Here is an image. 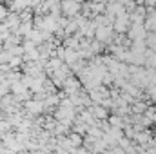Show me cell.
Listing matches in <instances>:
<instances>
[{
	"mask_svg": "<svg viewBox=\"0 0 156 154\" xmlns=\"http://www.w3.org/2000/svg\"><path fill=\"white\" fill-rule=\"evenodd\" d=\"M127 27H129V15L123 11L122 15H118L116 18H115V29H116L118 33H125Z\"/></svg>",
	"mask_w": 156,
	"mask_h": 154,
	"instance_id": "obj_1",
	"label": "cell"
},
{
	"mask_svg": "<svg viewBox=\"0 0 156 154\" xmlns=\"http://www.w3.org/2000/svg\"><path fill=\"white\" fill-rule=\"evenodd\" d=\"M94 37L100 42H109L111 40V26H98L94 29Z\"/></svg>",
	"mask_w": 156,
	"mask_h": 154,
	"instance_id": "obj_2",
	"label": "cell"
},
{
	"mask_svg": "<svg viewBox=\"0 0 156 154\" xmlns=\"http://www.w3.org/2000/svg\"><path fill=\"white\" fill-rule=\"evenodd\" d=\"M78 11H80V4H78L76 0H66L64 2V13L66 15L73 16V15H76Z\"/></svg>",
	"mask_w": 156,
	"mask_h": 154,
	"instance_id": "obj_3",
	"label": "cell"
},
{
	"mask_svg": "<svg viewBox=\"0 0 156 154\" xmlns=\"http://www.w3.org/2000/svg\"><path fill=\"white\" fill-rule=\"evenodd\" d=\"M131 38L133 40L145 38V27H144V24H133V27H131Z\"/></svg>",
	"mask_w": 156,
	"mask_h": 154,
	"instance_id": "obj_4",
	"label": "cell"
},
{
	"mask_svg": "<svg viewBox=\"0 0 156 154\" xmlns=\"http://www.w3.org/2000/svg\"><path fill=\"white\" fill-rule=\"evenodd\" d=\"M91 113H93L94 118H100V120L107 118V111H105V107H104V105H94V107L91 109Z\"/></svg>",
	"mask_w": 156,
	"mask_h": 154,
	"instance_id": "obj_5",
	"label": "cell"
},
{
	"mask_svg": "<svg viewBox=\"0 0 156 154\" xmlns=\"http://www.w3.org/2000/svg\"><path fill=\"white\" fill-rule=\"evenodd\" d=\"M145 29H151V31H156V13H149V16H147V20H145V26H144Z\"/></svg>",
	"mask_w": 156,
	"mask_h": 154,
	"instance_id": "obj_6",
	"label": "cell"
},
{
	"mask_svg": "<svg viewBox=\"0 0 156 154\" xmlns=\"http://www.w3.org/2000/svg\"><path fill=\"white\" fill-rule=\"evenodd\" d=\"M66 91L67 93H75V91H78V82L76 80H67V83H66Z\"/></svg>",
	"mask_w": 156,
	"mask_h": 154,
	"instance_id": "obj_7",
	"label": "cell"
},
{
	"mask_svg": "<svg viewBox=\"0 0 156 154\" xmlns=\"http://www.w3.org/2000/svg\"><path fill=\"white\" fill-rule=\"evenodd\" d=\"M147 45H149L153 51H156V31H151V35L147 37Z\"/></svg>",
	"mask_w": 156,
	"mask_h": 154,
	"instance_id": "obj_8",
	"label": "cell"
},
{
	"mask_svg": "<svg viewBox=\"0 0 156 154\" xmlns=\"http://www.w3.org/2000/svg\"><path fill=\"white\" fill-rule=\"evenodd\" d=\"M134 138H136L140 143H145V142H149V134H145V132H144V134H134Z\"/></svg>",
	"mask_w": 156,
	"mask_h": 154,
	"instance_id": "obj_9",
	"label": "cell"
},
{
	"mask_svg": "<svg viewBox=\"0 0 156 154\" xmlns=\"http://www.w3.org/2000/svg\"><path fill=\"white\" fill-rule=\"evenodd\" d=\"M144 109H145V103H134V107H133L134 113H144Z\"/></svg>",
	"mask_w": 156,
	"mask_h": 154,
	"instance_id": "obj_10",
	"label": "cell"
},
{
	"mask_svg": "<svg viewBox=\"0 0 156 154\" xmlns=\"http://www.w3.org/2000/svg\"><path fill=\"white\" fill-rule=\"evenodd\" d=\"M71 143H75V145H80V143H82V136H80V134H75V136H71Z\"/></svg>",
	"mask_w": 156,
	"mask_h": 154,
	"instance_id": "obj_11",
	"label": "cell"
}]
</instances>
